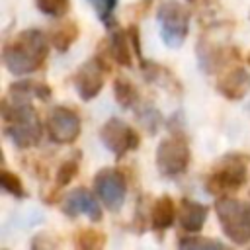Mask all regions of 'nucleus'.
Here are the masks:
<instances>
[{
	"label": "nucleus",
	"mask_w": 250,
	"mask_h": 250,
	"mask_svg": "<svg viewBox=\"0 0 250 250\" xmlns=\"http://www.w3.org/2000/svg\"><path fill=\"white\" fill-rule=\"evenodd\" d=\"M47 35L37 27H27L12 35L2 49V62L14 76L33 74L47 62L49 57Z\"/></svg>",
	"instance_id": "nucleus-1"
},
{
	"label": "nucleus",
	"mask_w": 250,
	"mask_h": 250,
	"mask_svg": "<svg viewBox=\"0 0 250 250\" xmlns=\"http://www.w3.org/2000/svg\"><path fill=\"white\" fill-rule=\"evenodd\" d=\"M0 113L4 121V133L14 143V146L25 150L41 141L43 125L35 107L27 102V98H20V96L4 98Z\"/></svg>",
	"instance_id": "nucleus-2"
},
{
	"label": "nucleus",
	"mask_w": 250,
	"mask_h": 250,
	"mask_svg": "<svg viewBox=\"0 0 250 250\" xmlns=\"http://www.w3.org/2000/svg\"><path fill=\"white\" fill-rule=\"evenodd\" d=\"M248 180V156L242 152L225 154L209 172L205 188L211 195H225L240 189Z\"/></svg>",
	"instance_id": "nucleus-3"
},
{
	"label": "nucleus",
	"mask_w": 250,
	"mask_h": 250,
	"mask_svg": "<svg viewBox=\"0 0 250 250\" xmlns=\"http://www.w3.org/2000/svg\"><path fill=\"white\" fill-rule=\"evenodd\" d=\"M215 213L223 234L242 246L250 242V203L221 195L215 201Z\"/></svg>",
	"instance_id": "nucleus-4"
},
{
	"label": "nucleus",
	"mask_w": 250,
	"mask_h": 250,
	"mask_svg": "<svg viewBox=\"0 0 250 250\" xmlns=\"http://www.w3.org/2000/svg\"><path fill=\"white\" fill-rule=\"evenodd\" d=\"M154 162L160 172V176L174 180L188 172L191 162V150L188 145V139L184 133H172V137H166L158 143L154 152Z\"/></svg>",
	"instance_id": "nucleus-5"
},
{
	"label": "nucleus",
	"mask_w": 250,
	"mask_h": 250,
	"mask_svg": "<svg viewBox=\"0 0 250 250\" xmlns=\"http://www.w3.org/2000/svg\"><path fill=\"white\" fill-rule=\"evenodd\" d=\"M160 37L166 47L180 49L189 33V12L178 0H162L156 10Z\"/></svg>",
	"instance_id": "nucleus-6"
},
{
	"label": "nucleus",
	"mask_w": 250,
	"mask_h": 250,
	"mask_svg": "<svg viewBox=\"0 0 250 250\" xmlns=\"http://www.w3.org/2000/svg\"><path fill=\"white\" fill-rule=\"evenodd\" d=\"M94 193L107 211L111 213L119 211L127 195L125 174L113 166H105L98 170V174L94 176Z\"/></svg>",
	"instance_id": "nucleus-7"
},
{
	"label": "nucleus",
	"mask_w": 250,
	"mask_h": 250,
	"mask_svg": "<svg viewBox=\"0 0 250 250\" xmlns=\"http://www.w3.org/2000/svg\"><path fill=\"white\" fill-rule=\"evenodd\" d=\"M45 131L55 145H72L82 133L80 115L68 105H55L47 113Z\"/></svg>",
	"instance_id": "nucleus-8"
},
{
	"label": "nucleus",
	"mask_w": 250,
	"mask_h": 250,
	"mask_svg": "<svg viewBox=\"0 0 250 250\" xmlns=\"http://www.w3.org/2000/svg\"><path fill=\"white\" fill-rule=\"evenodd\" d=\"M100 139H102V145L109 152H113L115 158H123L127 152H133L141 146L139 133L119 117H111L102 125Z\"/></svg>",
	"instance_id": "nucleus-9"
},
{
	"label": "nucleus",
	"mask_w": 250,
	"mask_h": 250,
	"mask_svg": "<svg viewBox=\"0 0 250 250\" xmlns=\"http://www.w3.org/2000/svg\"><path fill=\"white\" fill-rule=\"evenodd\" d=\"M109 70L102 64V61L94 55L90 61H86L76 72H74V76H72V82H74V88H76V92H78V96L84 100V102H90V100H94L100 92H102V88H104V84H105V74H107Z\"/></svg>",
	"instance_id": "nucleus-10"
},
{
	"label": "nucleus",
	"mask_w": 250,
	"mask_h": 250,
	"mask_svg": "<svg viewBox=\"0 0 250 250\" xmlns=\"http://www.w3.org/2000/svg\"><path fill=\"white\" fill-rule=\"evenodd\" d=\"M100 199H96L86 188H76L72 189L70 193H66L61 201V211L70 217V219H76L80 215H86L90 221L94 223H100L102 217H104V211H102V205L98 203Z\"/></svg>",
	"instance_id": "nucleus-11"
},
{
	"label": "nucleus",
	"mask_w": 250,
	"mask_h": 250,
	"mask_svg": "<svg viewBox=\"0 0 250 250\" xmlns=\"http://www.w3.org/2000/svg\"><path fill=\"white\" fill-rule=\"evenodd\" d=\"M215 88L223 98L230 102H238L250 92V72L240 64L230 66L217 78Z\"/></svg>",
	"instance_id": "nucleus-12"
},
{
	"label": "nucleus",
	"mask_w": 250,
	"mask_h": 250,
	"mask_svg": "<svg viewBox=\"0 0 250 250\" xmlns=\"http://www.w3.org/2000/svg\"><path fill=\"white\" fill-rule=\"evenodd\" d=\"M207 205L193 199H182L178 207V223L186 232H199L207 221Z\"/></svg>",
	"instance_id": "nucleus-13"
},
{
	"label": "nucleus",
	"mask_w": 250,
	"mask_h": 250,
	"mask_svg": "<svg viewBox=\"0 0 250 250\" xmlns=\"http://www.w3.org/2000/svg\"><path fill=\"white\" fill-rule=\"evenodd\" d=\"M105 41H107V49H109L111 61L117 62L119 66L131 68L133 66V45H131L129 31L127 29H119V27H113L111 33H109V37Z\"/></svg>",
	"instance_id": "nucleus-14"
},
{
	"label": "nucleus",
	"mask_w": 250,
	"mask_h": 250,
	"mask_svg": "<svg viewBox=\"0 0 250 250\" xmlns=\"http://www.w3.org/2000/svg\"><path fill=\"white\" fill-rule=\"evenodd\" d=\"M176 221V205H174V199L170 195H160L152 207H150V213H148V223H150V229L156 230V232H164L168 230Z\"/></svg>",
	"instance_id": "nucleus-15"
},
{
	"label": "nucleus",
	"mask_w": 250,
	"mask_h": 250,
	"mask_svg": "<svg viewBox=\"0 0 250 250\" xmlns=\"http://www.w3.org/2000/svg\"><path fill=\"white\" fill-rule=\"evenodd\" d=\"M8 94L10 96H20V98H37L41 102H47L51 96H53V88L47 84V82H41V80H29V78H23V80H16L8 86Z\"/></svg>",
	"instance_id": "nucleus-16"
},
{
	"label": "nucleus",
	"mask_w": 250,
	"mask_h": 250,
	"mask_svg": "<svg viewBox=\"0 0 250 250\" xmlns=\"http://www.w3.org/2000/svg\"><path fill=\"white\" fill-rule=\"evenodd\" d=\"M78 37H80V27H78V23L72 21V20H64L62 23L55 25V27L51 29V33H49V41H51V45H53L59 53H66V51L74 45V41H76Z\"/></svg>",
	"instance_id": "nucleus-17"
},
{
	"label": "nucleus",
	"mask_w": 250,
	"mask_h": 250,
	"mask_svg": "<svg viewBox=\"0 0 250 250\" xmlns=\"http://www.w3.org/2000/svg\"><path fill=\"white\" fill-rule=\"evenodd\" d=\"M141 70L145 74V80L146 82H152V84H158V86H164L168 90H176V92H182V86L180 82L176 80V76L162 64L158 62H152V61H141Z\"/></svg>",
	"instance_id": "nucleus-18"
},
{
	"label": "nucleus",
	"mask_w": 250,
	"mask_h": 250,
	"mask_svg": "<svg viewBox=\"0 0 250 250\" xmlns=\"http://www.w3.org/2000/svg\"><path fill=\"white\" fill-rule=\"evenodd\" d=\"M113 96H115V102L123 109H133L139 105V90L125 76H117L113 80Z\"/></svg>",
	"instance_id": "nucleus-19"
},
{
	"label": "nucleus",
	"mask_w": 250,
	"mask_h": 250,
	"mask_svg": "<svg viewBox=\"0 0 250 250\" xmlns=\"http://www.w3.org/2000/svg\"><path fill=\"white\" fill-rule=\"evenodd\" d=\"M72 242L80 250H102L105 246V242H107V236L102 230L84 227V229H78L72 234Z\"/></svg>",
	"instance_id": "nucleus-20"
},
{
	"label": "nucleus",
	"mask_w": 250,
	"mask_h": 250,
	"mask_svg": "<svg viewBox=\"0 0 250 250\" xmlns=\"http://www.w3.org/2000/svg\"><path fill=\"white\" fill-rule=\"evenodd\" d=\"M78 170H80V154H72L70 158L62 160L55 172V188H66L76 176H78Z\"/></svg>",
	"instance_id": "nucleus-21"
},
{
	"label": "nucleus",
	"mask_w": 250,
	"mask_h": 250,
	"mask_svg": "<svg viewBox=\"0 0 250 250\" xmlns=\"http://www.w3.org/2000/svg\"><path fill=\"white\" fill-rule=\"evenodd\" d=\"M0 184H2V189H4L6 193L14 195L16 199L27 197L25 186H23L21 178H20L16 172H12V170H8V168H2V172H0Z\"/></svg>",
	"instance_id": "nucleus-22"
},
{
	"label": "nucleus",
	"mask_w": 250,
	"mask_h": 250,
	"mask_svg": "<svg viewBox=\"0 0 250 250\" xmlns=\"http://www.w3.org/2000/svg\"><path fill=\"white\" fill-rule=\"evenodd\" d=\"M137 119L141 121V125H143L150 135H154V133L160 129V125H162V113H160L152 104H143V105L139 107V111H137Z\"/></svg>",
	"instance_id": "nucleus-23"
},
{
	"label": "nucleus",
	"mask_w": 250,
	"mask_h": 250,
	"mask_svg": "<svg viewBox=\"0 0 250 250\" xmlns=\"http://www.w3.org/2000/svg\"><path fill=\"white\" fill-rule=\"evenodd\" d=\"M90 6L94 8V12L98 14L100 21L107 27V29H113L117 27V20L113 16L115 8H117V0H88Z\"/></svg>",
	"instance_id": "nucleus-24"
},
{
	"label": "nucleus",
	"mask_w": 250,
	"mask_h": 250,
	"mask_svg": "<svg viewBox=\"0 0 250 250\" xmlns=\"http://www.w3.org/2000/svg\"><path fill=\"white\" fill-rule=\"evenodd\" d=\"M35 6L41 14L51 18H64L70 12V0H35Z\"/></svg>",
	"instance_id": "nucleus-25"
},
{
	"label": "nucleus",
	"mask_w": 250,
	"mask_h": 250,
	"mask_svg": "<svg viewBox=\"0 0 250 250\" xmlns=\"http://www.w3.org/2000/svg\"><path fill=\"white\" fill-rule=\"evenodd\" d=\"M180 248H225L223 242L213 238H201L197 232H188L178 240Z\"/></svg>",
	"instance_id": "nucleus-26"
},
{
	"label": "nucleus",
	"mask_w": 250,
	"mask_h": 250,
	"mask_svg": "<svg viewBox=\"0 0 250 250\" xmlns=\"http://www.w3.org/2000/svg\"><path fill=\"white\" fill-rule=\"evenodd\" d=\"M188 2H193V0H188Z\"/></svg>",
	"instance_id": "nucleus-27"
},
{
	"label": "nucleus",
	"mask_w": 250,
	"mask_h": 250,
	"mask_svg": "<svg viewBox=\"0 0 250 250\" xmlns=\"http://www.w3.org/2000/svg\"><path fill=\"white\" fill-rule=\"evenodd\" d=\"M248 18H250V14H248Z\"/></svg>",
	"instance_id": "nucleus-28"
}]
</instances>
